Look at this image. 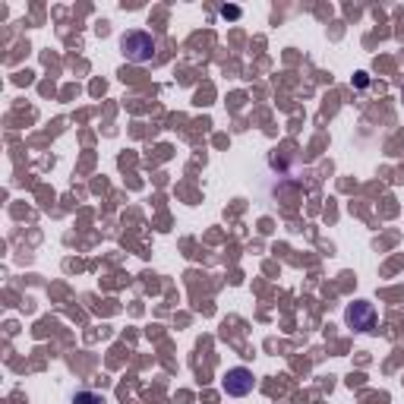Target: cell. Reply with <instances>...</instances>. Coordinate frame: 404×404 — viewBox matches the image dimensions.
<instances>
[{
    "mask_svg": "<svg viewBox=\"0 0 404 404\" xmlns=\"http://www.w3.org/2000/svg\"><path fill=\"white\" fill-rule=\"evenodd\" d=\"M155 51H158V44H155V38L149 32L130 29L120 35V54H124L130 64H149V60H155Z\"/></svg>",
    "mask_w": 404,
    "mask_h": 404,
    "instance_id": "obj_1",
    "label": "cell"
},
{
    "mask_svg": "<svg viewBox=\"0 0 404 404\" xmlns=\"http://www.w3.org/2000/svg\"><path fill=\"white\" fill-rule=\"evenodd\" d=\"M345 322L354 328V332H373L376 322H379V313L369 300H354L351 307L345 309Z\"/></svg>",
    "mask_w": 404,
    "mask_h": 404,
    "instance_id": "obj_3",
    "label": "cell"
},
{
    "mask_svg": "<svg viewBox=\"0 0 404 404\" xmlns=\"http://www.w3.org/2000/svg\"><path fill=\"white\" fill-rule=\"evenodd\" d=\"M73 404H105V395H95V392H76L73 395Z\"/></svg>",
    "mask_w": 404,
    "mask_h": 404,
    "instance_id": "obj_4",
    "label": "cell"
},
{
    "mask_svg": "<svg viewBox=\"0 0 404 404\" xmlns=\"http://www.w3.org/2000/svg\"><path fill=\"white\" fill-rule=\"evenodd\" d=\"M354 83H357V85H360V89H363V85L369 83V79H367V73H357V79H354Z\"/></svg>",
    "mask_w": 404,
    "mask_h": 404,
    "instance_id": "obj_6",
    "label": "cell"
},
{
    "mask_svg": "<svg viewBox=\"0 0 404 404\" xmlns=\"http://www.w3.org/2000/svg\"><path fill=\"white\" fill-rule=\"evenodd\" d=\"M221 16H225V19H237L240 10H237V6H221Z\"/></svg>",
    "mask_w": 404,
    "mask_h": 404,
    "instance_id": "obj_5",
    "label": "cell"
},
{
    "mask_svg": "<svg viewBox=\"0 0 404 404\" xmlns=\"http://www.w3.org/2000/svg\"><path fill=\"white\" fill-rule=\"evenodd\" d=\"M221 388H225L227 398H246V395L256 388V376L253 369L246 367H234L225 373V379H221Z\"/></svg>",
    "mask_w": 404,
    "mask_h": 404,
    "instance_id": "obj_2",
    "label": "cell"
}]
</instances>
